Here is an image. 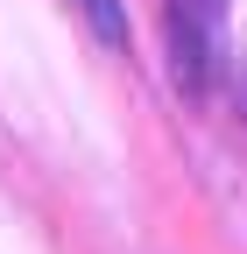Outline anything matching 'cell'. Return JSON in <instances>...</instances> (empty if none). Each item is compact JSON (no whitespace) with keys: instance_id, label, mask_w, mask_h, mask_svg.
Listing matches in <instances>:
<instances>
[{"instance_id":"1","label":"cell","mask_w":247,"mask_h":254,"mask_svg":"<svg viewBox=\"0 0 247 254\" xmlns=\"http://www.w3.org/2000/svg\"><path fill=\"white\" fill-rule=\"evenodd\" d=\"M85 7L99 14V28H106V36H120V7H113V0H85Z\"/></svg>"}]
</instances>
